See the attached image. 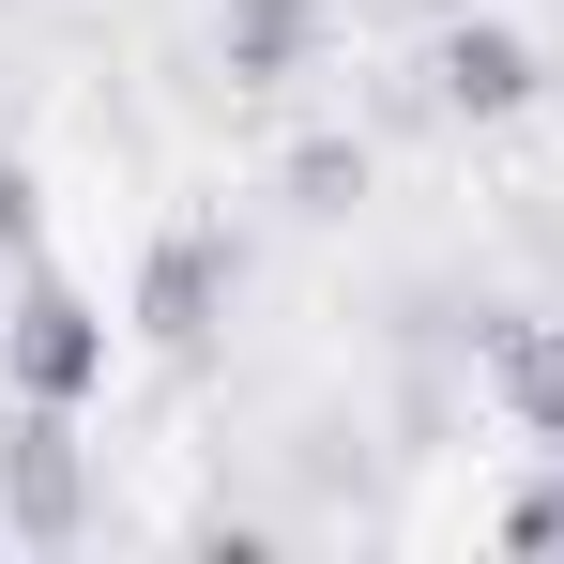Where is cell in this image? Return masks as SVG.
Returning <instances> with one entry per match:
<instances>
[{
	"label": "cell",
	"instance_id": "cell-6",
	"mask_svg": "<svg viewBox=\"0 0 564 564\" xmlns=\"http://www.w3.org/2000/svg\"><path fill=\"white\" fill-rule=\"evenodd\" d=\"M0 260H31V169L0 153Z\"/></svg>",
	"mask_w": 564,
	"mask_h": 564
},
{
	"label": "cell",
	"instance_id": "cell-1",
	"mask_svg": "<svg viewBox=\"0 0 564 564\" xmlns=\"http://www.w3.org/2000/svg\"><path fill=\"white\" fill-rule=\"evenodd\" d=\"M107 367H122V321H107L77 275L15 260V305H0V381H15V412H93Z\"/></svg>",
	"mask_w": 564,
	"mask_h": 564
},
{
	"label": "cell",
	"instance_id": "cell-3",
	"mask_svg": "<svg viewBox=\"0 0 564 564\" xmlns=\"http://www.w3.org/2000/svg\"><path fill=\"white\" fill-rule=\"evenodd\" d=\"M534 93H550L534 31H503V15H473V31H443V107H458V122H519Z\"/></svg>",
	"mask_w": 564,
	"mask_h": 564
},
{
	"label": "cell",
	"instance_id": "cell-5",
	"mask_svg": "<svg viewBox=\"0 0 564 564\" xmlns=\"http://www.w3.org/2000/svg\"><path fill=\"white\" fill-rule=\"evenodd\" d=\"M503 550H564V458L534 473V488H519V503H503Z\"/></svg>",
	"mask_w": 564,
	"mask_h": 564
},
{
	"label": "cell",
	"instance_id": "cell-4",
	"mask_svg": "<svg viewBox=\"0 0 564 564\" xmlns=\"http://www.w3.org/2000/svg\"><path fill=\"white\" fill-rule=\"evenodd\" d=\"M488 381H503L519 443H534V458H564V321H519V336L488 351Z\"/></svg>",
	"mask_w": 564,
	"mask_h": 564
},
{
	"label": "cell",
	"instance_id": "cell-2",
	"mask_svg": "<svg viewBox=\"0 0 564 564\" xmlns=\"http://www.w3.org/2000/svg\"><path fill=\"white\" fill-rule=\"evenodd\" d=\"M229 290H245V245H229V229H169L153 275H138V336H153V351H198V336L229 321Z\"/></svg>",
	"mask_w": 564,
	"mask_h": 564
}]
</instances>
